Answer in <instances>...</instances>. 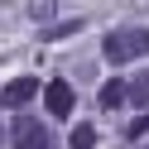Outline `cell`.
I'll list each match as a JSON object with an SVG mask.
<instances>
[{
  "instance_id": "obj_1",
  "label": "cell",
  "mask_w": 149,
  "mask_h": 149,
  "mask_svg": "<svg viewBox=\"0 0 149 149\" xmlns=\"http://www.w3.org/2000/svg\"><path fill=\"white\" fill-rule=\"evenodd\" d=\"M149 53V29L144 24H120V29H111L106 39H101V58L106 63H135V58H144Z\"/></svg>"
},
{
  "instance_id": "obj_2",
  "label": "cell",
  "mask_w": 149,
  "mask_h": 149,
  "mask_svg": "<svg viewBox=\"0 0 149 149\" xmlns=\"http://www.w3.org/2000/svg\"><path fill=\"white\" fill-rule=\"evenodd\" d=\"M10 139H15V149H58V144H53V135H48V125L34 120V116H15Z\"/></svg>"
},
{
  "instance_id": "obj_3",
  "label": "cell",
  "mask_w": 149,
  "mask_h": 149,
  "mask_svg": "<svg viewBox=\"0 0 149 149\" xmlns=\"http://www.w3.org/2000/svg\"><path fill=\"white\" fill-rule=\"evenodd\" d=\"M43 106H48V116H58V120H68V111L77 106V96H72V87L68 82H48V87H43Z\"/></svg>"
},
{
  "instance_id": "obj_4",
  "label": "cell",
  "mask_w": 149,
  "mask_h": 149,
  "mask_svg": "<svg viewBox=\"0 0 149 149\" xmlns=\"http://www.w3.org/2000/svg\"><path fill=\"white\" fill-rule=\"evenodd\" d=\"M34 96H39V82L34 77H15V82L0 87V106H29Z\"/></svg>"
},
{
  "instance_id": "obj_5",
  "label": "cell",
  "mask_w": 149,
  "mask_h": 149,
  "mask_svg": "<svg viewBox=\"0 0 149 149\" xmlns=\"http://www.w3.org/2000/svg\"><path fill=\"white\" fill-rule=\"evenodd\" d=\"M125 96H130V87L125 82H106V87H101V111H116V106H125Z\"/></svg>"
},
{
  "instance_id": "obj_6",
  "label": "cell",
  "mask_w": 149,
  "mask_h": 149,
  "mask_svg": "<svg viewBox=\"0 0 149 149\" xmlns=\"http://www.w3.org/2000/svg\"><path fill=\"white\" fill-rule=\"evenodd\" d=\"M68 149H96V125H91V120L72 125V135H68Z\"/></svg>"
},
{
  "instance_id": "obj_7",
  "label": "cell",
  "mask_w": 149,
  "mask_h": 149,
  "mask_svg": "<svg viewBox=\"0 0 149 149\" xmlns=\"http://www.w3.org/2000/svg\"><path fill=\"white\" fill-rule=\"evenodd\" d=\"M130 101H135V106H149V72H139V77H135V87H130Z\"/></svg>"
},
{
  "instance_id": "obj_8",
  "label": "cell",
  "mask_w": 149,
  "mask_h": 149,
  "mask_svg": "<svg viewBox=\"0 0 149 149\" xmlns=\"http://www.w3.org/2000/svg\"><path fill=\"white\" fill-rule=\"evenodd\" d=\"M125 135H130V139H144V135H149V116H139V120H130V130H125Z\"/></svg>"
}]
</instances>
